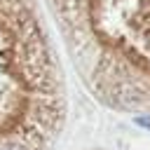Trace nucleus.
<instances>
[{"label": "nucleus", "instance_id": "f257e3e1", "mask_svg": "<svg viewBox=\"0 0 150 150\" xmlns=\"http://www.w3.org/2000/svg\"><path fill=\"white\" fill-rule=\"evenodd\" d=\"M63 117V75L40 0H0V150H49Z\"/></svg>", "mask_w": 150, "mask_h": 150}]
</instances>
